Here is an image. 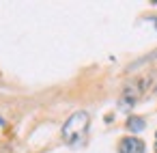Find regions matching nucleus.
<instances>
[{
  "label": "nucleus",
  "mask_w": 157,
  "mask_h": 153,
  "mask_svg": "<svg viewBox=\"0 0 157 153\" xmlns=\"http://www.w3.org/2000/svg\"><path fill=\"white\" fill-rule=\"evenodd\" d=\"M88 114L86 112H75V114H71L69 119H67V123L63 125V138H65V142L67 144H78L82 138H84V134H86V129H88Z\"/></svg>",
  "instance_id": "f257e3e1"
},
{
  "label": "nucleus",
  "mask_w": 157,
  "mask_h": 153,
  "mask_svg": "<svg viewBox=\"0 0 157 153\" xmlns=\"http://www.w3.org/2000/svg\"><path fill=\"white\" fill-rule=\"evenodd\" d=\"M127 127H129L131 131H142V129H144V121H142L140 116H131V119L127 121Z\"/></svg>",
  "instance_id": "7ed1b4c3"
},
{
  "label": "nucleus",
  "mask_w": 157,
  "mask_h": 153,
  "mask_svg": "<svg viewBox=\"0 0 157 153\" xmlns=\"http://www.w3.org/2000/svg\"><path fill=\"white\" fill-rule=\"evenodd\" d=\"M118 151L121 153H144V142L138 138H125V140H121Z\"/></svg>",
  "instance_id": "f03ea898"
},
{
  "label": "nucleus",
  "mask_w": 157,
  "mask_h": 153,
  "mask_svg": "<svg viewBox=\"0 0 157 153\" xmlns=\"http://www.w3.org/2000/svg\"><path fill=\"white\" fill-rule=\"evenodd\" d=\"M155 26H157V20H155Z\"/></svg>",
  "instance_id": "20e7f679"
}]
</instances>
